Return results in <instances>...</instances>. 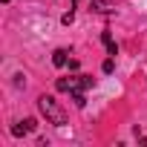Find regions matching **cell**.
I'll return each mask as SVG.
<instances>
[{
  "instance_id": "cell-1",
  "label": "cell",
  "mask_w": 147,
  "mask_h": 147,
  "mask_svg": "<svg viewBox=\"0 0 147 147\" xmlns=\"http://www.w3.org/2000/svg\"><path fill=\"white\" fill-rule=\"evenodd\" d=\"M38 110H40V115H43L49 124H55V127H63V124H66V113L61 110V104H58L52 95H40V98H38Z\"/></svg>"
},
{
  "instance_id": "cell-2",
  "label": "cell",
  "mask_w": 147,
  "mask_h": 147,
  "mask_svg": "<svg viewBox=\"0 0 147 147\" xmlns=\"http://www.w3.org/2000/svg\"><path fill=\"white\" fill-rule=\"evenodd\" d=\"M95 84V78L92 75H75V78H58V92H84V90H90Z\"/></svg>"
},
{
  "instance_id": "cell-3",
  "label": "cell",
  "mask_w": 147,
  "mask_h": 147,
  "mask_svg": "<svg viewBox=\"0 0 147 147\" xmlns=\"http://www.w3.org/2000/svg\"><path fill=\"white\" fill-rule=\"evenodd\" d=\"M35 127H38L35 118H23V121H18L12 127V136H29V133H35Z\"/></svg>"
},
{
  "instance_id": "cell-4",
  "label": "cell",
  "mask_w": 147,
  "mask_h": 147,
  "mask_svg": "<svg viewBox=\"0 0 147 147\" xmlns=\"http://www.w3.org/2000/svg\"><path fill=\"white\" fill-rule=\"evenodd\" d=\"M52 63H55V66H66V63H69V52H66V49H55V52H52Z\"/></svg>"
},
{
  "instance_id": "cell-5",
  "label": "cell",
  "mask_w": 147,
  "mask_h": 147,
  "mask_svg": "<svg viewBox=\"0 0 147 147\" xmlns=\"http://www.w3.org/2000/svg\"><path fill=\"white\" fill-rule=\"evenodd\" d=\"M101 40H104V46H107V52H110V55H118V46H115V40H113V35H110V32H104V35H101Z\"/></svg>"
},
{
  "instance_id": "cell-6",
  "label": "cell",
  "mask_w": 147,
  "mask_h": 147,
  "mask_svg": "<svg viewBox=\"0 0 147 147\" xmlns=\"http://www.w3.org/2000/svg\"><path fill=\"white\" fill-rule=\"evenodd\" d=\"M92 9H95V12H101V15H110V12H113V9L104 3V0H92Z\"/></svg>"
},
{
  "instance_id": "cell-7",
  "label": "cell",
  "mask_w": 147,
  "mask_h": 147,
  "mask_svg": "<svg viewBox=\"0 0 147 147\" xmlns=\"http://www.w3.org/2000/svg\"><path fill=\"white\" fill-rule=\"evenodd\" d=\"M72 101H75V107H84L87 104V95L84 92H72Z\"/></svg>"
},
{
  "instance_id": "cell-8",
  "label": "cell",
  "mask_w": 147,
  "mask_h": 147,
  "mask_svg": "<svg viewBox=\"0 0 147 147\" xmlns=\"http://www.w3.org/2000/svg\"><path fill=\"white\" fill-rule=\"evenodd\" d=\"M72 20H75V12H72V9H69V12H66V15H63V18H61V23H63V26H69V23H72Z\"/></svg>"
},
{
  "instance_id": "cell-9",
  "label": "cell",
  "mask_w": 147,
  "mask_h": 147,
  "mask_svg": "<svg viewBox=\"0 0 147 147\" xmlns=\"http://www.w3.org/2000/svg\"><path fill=\"white\" fill-rule=\"evenodd\" d=\"M101 69H104V72H107V75H110V72H113V69H115V61H113V58H107V61H104V66H101Z\"/></svg>"
},
{
  "instance_id": "cell-10",
  "label": "cell",
  "mask_w": 147,
  "mask_h": 147,
  "mask_svg": "<svg viewBox=\"0 0 147 147\" xmlns=\"http://www.w3.org/2000/svg\"><path fill=\"white\" fill-rule=\"evenodd\" d=\"M72 3H81V0H72Z\"/></svg>"
}]
</instances>
